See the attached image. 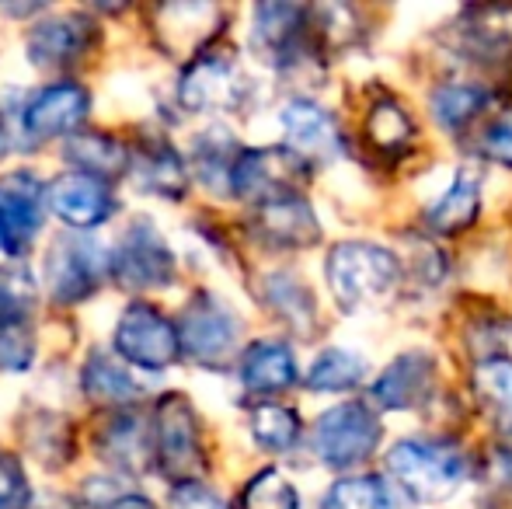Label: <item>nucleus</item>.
I'll return each mask as SVG.
<instances>
[{
    "label": "nucleus",
    "instance_id": "nucleus-1",
    "mask_svg": "<svg viewBox=\"0 0 512 509\" xmlns=\"http://www.w3.org/2000/svg\"><path fill=\"white\" fill-rule=\"evenodd\" d=\"M387 471L415 503H443L467 482V457L450 440H401L387 454Z\"/></svg>",
    "mask_w": 512,
    "mask_h": 509
},
{
    "label": "nucleus",
    "instance_id": "nucleus-2",
    "mask_svg": "<svg viewBox=\"0 0 512 509\" xmlns=\"http://www.w3.org/2000/svg\"><path fill=\"white\" fill-rule=\"evenodd\" d=\"M154 464L171 485L199 482L206 475V450L199 433V415L185 394L171 391L157 401L154 429H150Z\"/></svg>",
    "mask_w": 512,
    "mask_h": 509
},
{
    "label": "nucleus",
    "instance_id": "nucleus-3",
    "mask_svg": "<svg viewBox=\"0 0 512 509\" xmlns=\"http://www.w3.org/2000/svg\"><path fill=\"white\" fill-rule=\"evenodd\" d=\"M328 286L342 311H359L370 300H380L398 286L401 262L387 248L366 241H342L328 255Z\"/></svg>",
    "mask_w": 512,
    "mask_h": 509
},
{
    "label": "nucleus",
    "instance_id": "nucleus-4",
    "mask_svg": "<svg viewBox=\"0 0 512 509\" xmlns=\"http://www.w3.org/2000/svg\"><path fill=\"white\" fill-rule=\"evenodd\" d=\"M380 436H384V426H380L377 412L363 401H345L317 419L314 447L328 468L345 471L370 461L380 447Z\"/></svg>",
    "mask_w": 512,
    "mask_h": 509
},
{
    "label": "nucleus",
    "instance_id": "nucleus-5",
    "mask_svg": "<svg viewBox=\"0 0 512 509\" xmlns=\"http://www.w3.org/2000/svg\"><path fill=\"white\" fill-rule=\"evenodd\" d=\"M307 175L310 168L290 147L241 150L234 161V171H230V192L262 206L272 203V199L300 196V185L307 182Z\"/></svg>",
    "mask_w": 512,
    "mask_h": 509
},
{
    "label": "nucleus",
    "instance_id": "nucleus-6",
    "mask_svg": "<svg viewBox=\"0 0 512 509\" xmlns=\"http://www.w3.org/2000/svg\"><path fill=\"white\" fill-rule=\"evenodd\" d=\"M115 353L129 363V367L161 374L182 356L178 349V332L154 304H129L122 311L119 325H115Z\"/></svg>",
    "mask_w": 512,
    "mask_h": 509
},
{
    "label": "nucleus",
    "instance_id": "nucleus-7",
    "mask_svg": "<svg viewBox=\"0 0 512 509\" xmlns=\"http://www.w3.org/2000/svg\"><path fill=\"white\" fill-rule=\"evenodd\" d=\"M108 272L126 290H154L175 279V255L150 220H133L108 255Z\"/></svg>",
    "mask_w": 512,
    "mask_h": 509
},
{
    "label": "nucleus",
    "instance_id": "nucleus-8",
    "mask_svg": "<svg viewBox=\"0 0 512 509\" xmlns=\"http://www.w3.org/2000/svg\"><path fill=\"white\" fill-rule=\"evenodd\" d=\"M175 332H178V349L189 360L203 363V367H223L230 360V353H234L241 328H237V318L220 300L203 293V297H196L185 307Z\"/></svg>",
    "mask_w": 512,
    "mask_h": 509
},
{
    "label": "nucleus",
    "instance_id": "nucleus-9",
    "mask_svg": "<svg viewBox=\"0 0 512 509\" xmlns=\"http://www.w3.org/2000/svg\"><path fill=\"white\" fill-rule=\"evenodd\" d=\"M108 272V255L98 241L88 238H60L46 258L49 297L56 304H81L102 286Z\"/></svg>",
    "mask_w": 512,
    "mask_h": 509
},
{
    "label": "nucleus",
    "instance_id": "nucleus-10",
    "mask_svg": "<svg viewBox=\"0 0 512 509\" xmlns=\"http://www.w3.org/2000/svg\"><path fill=\"white\" fill-rule=\"evenodd\" d=\"M46 192L32 171H7L0 175V252L21 258L32 252V241L42 227Z\"/></svg>",
    "mask_w": 512,
    "mask_h": 509
},
{
    "label": "nucleus",
    "instance_id": "nucleus-11",
    "mask_svg": "<svg viewBox=\"0 0 512 509\" xmlns=\"http://www.w3.org/2000/svg\"><path fill=\"white\" fill-rule=\"evenodd\" d=\"M46 203L56 217L74 231H91V227L105 224L115 213V199L108 182L84 171H63L46 185Z\"/></svg>",
    "mask_w": 512,
    "mask_h": 509
},
{
    "label": "nucleus",
    "instance_id": "nucleus-12",
    "mask_svg": "<svg viewBox=\"0 0 512 509\" xmlns=\"http://www.w3.org/2000/svg\"><path fill=\"white\" fill-rule=\"evenodd\" d=\"M98 39V25L88 14H53V18L39 21L28 32V63H35L39 70H60L77 63L91 49V42Z\"/></svg>",
    "mask_w": 512,
    "mask_h": 509
},
{
    "label": "nucleus",
    "instance_id": "nucleus-13",
    "mask_svg": "<svg viewBox=\"0 0 512 509\" xmlns=\"http://www.w3.org/2000/svg\"><path fill=\"white\" fill-rule=\"evenodd\" d=\"M279 123L286 133V147L307 164H328L342 154V129H338L335 116L321 109L310 98H293L279 112Z\"/></svg>",
    "mask_w": 512,
    "mask_h": 509
},
{
    "label": "nucleus",
    "instance_id": "nucleus-14",
    "mask_svg": "<svg viewBox=\"0 0 512 509\" xmlns=\"http://www.w3.org/2000/svg\"><path fill=\"white\" fill-rule=\"evenodd\" d=\"M244 95V77L227 56H196L185 67L182 84H178V102L189 112L209 109H234Z\"/></svg>",
    "mask_w": 512,
    "mask_h": 509
},
{
    "label": "nucleus",
    "instance_id": "nucleus-15",
    "mask_svg": "<svg viewBox=\"0 0 512 509\" xmlns=\"http://www.w3.org/2000/svg\"><path fill=\"white\" fill-rule=\"evenodd\" d=\"M91 95L81 84H49V88L35 91L25 105V133L35 140H53V136H67L88 119Z\"/></svg>",
    "mask_w": 512,
    "mask_h": 509
},
{
    "label": "nucleus",
    "instance_id": "nucleus-16",
    "mask_svg": "<svg viewBox=\"0 0 512 509\" xmlns=\"http://www.w3.org/2000/svg\"><path fill=\"white\" fill-rule=\"evenodd\" d=\"M220 7L213 4H164L154 11V39L168 56H203V46L216 35Z\"/></svg>",
    "mask_w": 512,
    "mask_h": 509
},
{
    "label": "nucleus",
    "instance_id": "nucleus-17",
    "mask_svg": "<svg viewBox=\"0 0 512 509\" xmlns=\"http://www.w3.org/2000/svg\"><path fill=\"white\" fill-rule=\"evenodd\" d=\"M251 39L265 53V60L297 63L310 46V25H307V7L297 4H258L255 7V28Z\"/></svg>",
    "mask_w": 512,
    "mask_h": 509
},
{
    "label": "nucleus",
    "instance_id": "nucleus-18",
    "mask_svg": "<svg viewBox=\"0 0 512 509\" xmlns=\"http://www.w3.org/2000/svg\"><path fill=\"white\" fill-rule=\"evenodd\" d=\"M432 384H436V363L425 353H405L373 381L370 394L387 412H405L432 398Z\"/></svg>",
    "mask_w": 512,
    "mask_h": 509
},
{
    "label": "nucleus",
    "instance_id": "nucleus-19",
    "mask_svg": "<svg viewBox=\"0 0 512 509\" xmlns=\"http://www.w3.org/2000/svg\"><path fill=\"white\" fill-rule=\"evenodd\" d=\"M255 234L276 248H310L321 241V227L304 196L272 199L255 206Z\"/></svg>",
    "mask_w": 512,
    "mask_h": 509
},
{
    "label": "nucleus",
    "instance_id": "nucleus-20",
    "mask_svg": "<svg viewBox=\"0 0 512 509\" xmlns=\"http://www.w3.org/2000/svg\"><path fill=\"white\" fill-rule=\"evenodd\" d=\"M126 171H133L136 185L161 199H182L189 192V171L171 143L143 140L136 154H129Z\"/></svg>",
    "mask_w": 512,
    "mask_h": 509
},
{
    "label": "nucleus",
    "instance_id": "nucleus-21",
    "mask_svg": "<svg viewBox=\"0 0 512 509\" xmlns=\"http://www.w3.org/2000/svg\"><path fill=\"white\" fill-rule=\"evenodd\" d=\"M241 381L251 394H283L297 384V360L286 342H255L241 356Z\"/></svg>",
    "mask_w": 512,
    "mask_h": 509
},
{
    "label": "nucleus",
    "instance_id": "nucleus-22",
    "mask_svg": "<svg viewBox=\"0 0 512 509\" xmlns=\"http://www.w3.org/2000/svg\"><path fill=\"white\" fill-rule=\"evenodd\" d=\"M102 457L112 468H119L122 475L136 478L150 468L154 450H150V433L136 415H119L105 426V433L98 436Z\"/></svg>",
    "mask_w": 512,
    "mask_h": 509
},
{
    "label": "nucleus",
    "instance_id": "nucleus-23",
    "mask_svg": "<svg viewBox=\"0 0 512 509\" xmlns=\"http://www.w3.org/2000/svg\"><path fill=\"white\" fill-rule=\"evenodd\" d=\"M481 213V185L474 175L460 171L453 185L425 210V227L432 234H460L478 220Z\"/></svg>",
    "mask_w": 512,
    "mask_h": 509
},
{
    "label": "nucleus",
    "instance_id": "nucleus-24",
    "mask_svg": "<svg viewBox=\"0 0 512 509\" xmlns=\"http://www.w3.org/2000/svg\"><path fill=\"white\" fill-rule=\"evenodd\" d=\"M474 398L502 436H512V360L488 356L474 367Z\"/></svg>",
    "mask_w": 512,
    "mask_h": 509
},
{
    "label": "nucleus",
    "instance_id": "nucleus-25",
    "mask_svg": "<svg viewBox=\"0 0 512 509\" xmlns=\"http://www.w3.org/2000/svg\"><path fill=\"white\" fill-rule=\"evenodd\" d=\"M81 387L91 401L108 408H122V405H133L140 398V384L129 377L126 367L112 360L105 353H91L88 363H84V374H81Z\"/></svg>",
    "mask_w": 512,
    "mask_h": 509
},
{
    "label": "nucleus",
    "instance_id": "nucleus-26",
    "mask_svg": "<svg viewBox=\"0 0 512 509\" xmlns=\"http://www.w3.org/2000/svg\"><path fill=\"white\" fill-rule=\"evenodd\" d=\"M67 161L77 164V171L84 175H95L108 182L112 175H122L129 164V150L122 147L115 136L105 133H77L74 140L67 143Z\"/></svg>",
    "mask_w": 512,
    "mask_h": 509
},
{
    "label": "nucleus",
    "instance_id": "nucleus-27",
    "mask_svg": "<svg viewBox=\"0 0 512 509\" xmlns=\"http://www.w3.org/2000/svg\"><path fill=\"white\" fill-rule=\"evenodd\" d=\"M460 42L478 60H499L512 53V11H471L460 28Z\"/></svg>",
    "mask_w": 512,
    "mask_h": 509
},
{
    "label": "nucleus",
    "instance_id": "nucleus-28",
    "mask_svg": "<svg viewBox=\"0 0 512 509\" xmlns=\"http://www.w3.org/2000/svg\"><path fill=\"white\" fill-rule=\"evenodd\" d=\"M265 304L286 321V325L300 328V332H310L317 318L314 307V293L300 283V276H290V272H272L265 279Z\"/></svg>",
    "mask_w": 512,
    "mask_h": 509
},
{
    "label": "nucleus",
    "instance_id": "nucleus-29",
    "mask_svg": "<svg viewBox=\"0 0 512 509\" xmlns=\"http://www.w3.org/2000/svg\"><path fill=\"white\" fill-rule=\"evenodd\" d=\"M492 102H495L492 91L478 88V84H439L429 98L432 116H436L439 126H446V129L467 126L471 119H478Z\"/></svg>",
    "mask_w": 512,
    "mask_h": 509
},
{
    "label": "nucleus",
    "instance_id": "nucleus-30",
    "mask_svg": "<svg viewBox=\"0 0 512 509\" xmlns=\"http://www.w3.org/2000/svg\"><path fill=\"white\" fill-rule=\"evenodd\" d=\"M411 133H415V126H411L408 112L401 109L391 95H380L377 102H373L370 116H366V136H370L373 147H377L380 154L398 157L408 150Z\"/></svg>",
    "mask_w": 512,
    "mask_h": 509
},
{
    "label": "nucleus",
    "instance_id": "nucleus-31",
    "mask_svg": "<svg viewBox=\"0 0 512 509\" xmlns=\"http://www.w3.org/2000/svg\"><path fill=\"white\" fill-rule=\"evenodd\" d=\"M366 377V363L345 349H324L307 374V387L317 394H342L359 387Z\"/></svg>",
    "mask_w": 512,
    "mask_h": 509
},
{
    "label": "nucleus",
    "instance_id": "nucleus-32",
    "mask_svg": "<svg viewBox=\"0 0 512 509\" xmlns=\"http://www.w3.org/2000/svg\"><path fill=\"white\" fill-rule=\"evenodd\" d=\"M25 436H28V447L35 450V457L46 464H63L74 454V433H70L67 415L39 412L35 419H28Z\"/></svg>",
    "mask_w": 512,
    "mask_h": 509
},
{
    "label": "nucleus",
    "instance_id": "nucleus-33",
    "mask_svg": "<svg viewBox=\"0 0 512 509\" xmlns=\"http://www.w3.org/2000/svg\"><path fill=\"white\" fill-rule=\"evenodd\" d=\"M251 436L262 450L272 454H286L293 450V443L300 440V419L293 408L283 405H258L251 412Z\"/></svg>",
    "mask_w": 512,
    "mask_h": 509
},
{
    "label": "nucleus",
    "instance_id": "nucleus-34",
    "mask_svg": "<svg viewBox=\"0 0 512 509\" xmlns=\"http://www.w3.org/2000/svg\"><path fill=\"white\" fill-rule=\"evenodd\" d=\"M321 509H391L387 482L377 475H359L335 482L321 499Z\"/></svg>",
    "mask_w": 512,
    "mask_h": 509
},
{
    "label": "nucleus",
    "instance_id": "nucleus-35",
    "mask_svg": "<svg viewBox=\"0 0 512 509\" xmlns=\"http://www.w3.org/2000/svg\"><path fill=\"white\" fill-rule=\"evenodd\" d=\"M35 307V279L21 265H0V325H25Z\"/></svg>",
    "mask_w": 512,
    "mask_h": 509
},
{
    "label": "nucleus",
    "instance_id": "nucleus-36",
    "mask_svg": "<svg viewBox=\"0 0 512 509\" xmlns=\"http://www.w3.org/2000/svg\"><path fill=\"white\" fill-rule=\"evenodd\" d=\"M241 150L234 147V136L227 129H209L196 143V164L209 185H230V171Z\"/></svg>",
    "mask_w": 512,
    "mask_h": 509
},
{
    "label": "nucleus",
    "instance_id": "nucleus-37",
    "mask_svg": "<svg viewBox=\"0 0 512 509\" xmlns=\"http://www.w3.org/2000/svg\"><path fill=\"white\" fill-rule=\"evenodd\" d=\"M241 509H300V492L276 468H265L244 485Z\"/></svg>",
    "mask_w": 512,
    "mask_h": 509
},
{
    "label": "nucleus",
    "instance_id": "nucleus-38",
    "mask_svg": "<svg viewBox=\"0 0 512 509\" xmlns=\"http://www.w3.org/2000/svg\"><path fill=\"white\" fill-rule=\"evenodd\" d=\"M81 509H154L147 496L122 489L115 478H95L84 485V503Z\"/></svg>",
    "mask_w": 512,
    "mask_h": 509
},
{
    "label": "nucleus",
    "instance_id": "nucleus-39",
    "mask_svg": "<svg viewBox=\"0 0 512 509\" xmlns=\"http://www.w3.org/2000/svg\"><path fill=\"white\" fill-rule=\"evenodd\" d=\"M35 360V339L28 325H0V367L4 370H28Z\"/></svg>",
    "mask_w": 512,
    "mask_h": 509
},
{
    "label": "nucleus",
    "instance_id": "nucleus-40",
    "mask_svg": "<svg viewBox=\"0 0 512 509\" xmlns=\"http://www.w3.org/2000/svg\"><path fill=\"white\" fill-rule=\"evenodd\" d=\"M28 506H32V485H28L18 457L0 450V509H28Z\"/></svg>",
    "mask_w": 512,
    "mask_h": 509
},
{
    "label": "nucleus",
    "instance_id": "nucleus-41",
    "mask_svg": "<svg viewBox=\"0 0 512 509\" xmlns=\"http://www.w3.org/2000/svg\"><path fill=\"white\" fill-rule=\"evenodd\" d=\"M478 150L485 161L512 168V112L492 119V123L485 126V133H481V140H478Z\"/></svg>",
    "mask_w": 512,
    "mask_h": 509
},
{
    "label": "nucleus",
    "instance_id": "nucleus-42",
    "mask_svg": "<svg viewBox=\"0 0 512 509\" xmlns=\"http://www.w3.org/2000/svg\"><path fill=\"white\" fill-rule=\"evenodd\" d=\"M168 509H230V506L213 489H206L203 482H185V485H171Z\"/></svg>",
    "mask_w": 512,
    "mask_h": 509
},
{
    "label": "nucleus",
    "instance_id": "nucleus-43",
    "mask_svg": "<svg viewBox=\"0 0 512 509\" xmlns=\"http://www.w3.org/2000/svg\"><path fill=\"white\" fill-rule=\"evenodd\" d=\"M11 150V143H7V123H4V116H0V157Z\"/></svg>",
    "mask_w": 512,
    "mask_h": 509
}]
</instances>
